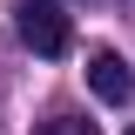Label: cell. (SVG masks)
I'll use <instances>...</instances> for the list:
<instances>
[{
  "label": "cell",
  "instance_id": "obj_1",
  "mask_svg": "<svg viewBox=\"0 0 135 135\" xmlns=\"http://www.w3.org/2000/svg\"><path fill=\"white\" fill-rule=\"evenodd\" d=\"M20 41H27L41 61H61L68 47H74V20H68L61 0H20V14H14Z\"/></svg>",
  "mask_w": 135,
  "mask_h": 135
},
{
  "label": "cell",
  "instance_id": "obj_2",
  "mask_svg": "<svg viewBox=\"0 0 135 135\" xmlns=\"http://www.w3.org/2000/svg\"><path fill=\"white\" fill-rule=\"evenodd\" d=\"M88 88H95V101L122 108V101L135 95V74H128V61H122L115 47H95V54H88Z\"/></svg>",
  "mask_w": 135,
  "mask_h": 135
},
{
  "label": "cell",
  "instance_id": "obj_3",
  "mask_svg": "<svg viewBox=\"0 0 135 135\" xmlns=\"http://www.w3.org/2000/svg\"><path fill=\"white\" fill-rule=\"evenodd\" d=\"M34 135H101V128H95L88 115H47V122H41Z\"/></svg>",
  "mask_w": 135,
  "mask_h": 135
}]
</instances>
